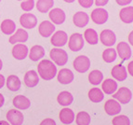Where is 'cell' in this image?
I'll use <instances>...</instances> for the list:
<instances>
[{"label":"cell","mask_w":133,"mask_h":125,"mask_svg":"<svg viewBox=\"0 0 133 125\" xmlns=\"http://www.w3.org/2000/svg\"><path fill=\"white\" fill-rule=\"evenodd\" d=\"M85 44L83 36L79 33H74L68 41V47L72 52H79L83 49Z\"/></svg>","instance_id":"obj_4"},{"label":"cell","mask_w":133,"mask_h":125,"mask_svg":"<svg viewBox=\"0 0 133 125\" xmlns=\"http://www.w3.org/2000/svg\"><path fill=\"white\" fill-rule=\"evenodd\" d=\"M129 42L131 46H133V31H131L129 35Z\"/></svg>","instance_id":"obj_43"},{"label":"cell","mask_w":133,"mask_h":125,"mask_svg":"<svg viewBox=\"0 0 133 125\" xmlns=\"http://www.w3.org/2000/svg\"><path fill=\"white\" fill-rule=\"evenodd\" d=\"M104 110L109 116H115L121 111V105L118 101L115 99H109L104 105Z\"/></svg>","instance_id":"obj_8"},{"label":"cell","mask_w":133,"mask_h":125,"mask_svg":"<svg viewBox=\"0 0 133 125\" xmlns=\"http://www.w3.org/2000/svg\"><path fill=\"white\" fill-rule=\"evenodd\" d=\"M68 41V36L64 31H57L51 36L50 42L51 44L57 48L63 47Z\"/></svg>","instance_id":"obj_9"},{"label":"cell","mask_w":133,"mask_h":125,"mask_svg":"<svg viewBox=\"0 0 133 125\" xmlns=\"http://www.w3.org/2000/svg\"><path fill=\"white\" fill-rule=\"evenodd\" d=\"M103 80V74L100 70H92L89 74V81L92 85H99Z\"/></svg>","instance_id":"obj_32"},{"label":"cell","mask_w":133,"mask_h":125,"mask_svg":"<svg viewBox=\"0 0 133 125\" xmlns=\"http://www.w3.org/2000/svg\"><path fill=\"white\" fill-rule=\"evenodd\" d=\"M114 99H115L116 101H118L120 104H126L129 103L132 98V92L129 88L122 87L117 90V92H115L113 95Z\"/></svg>","instance_id":"obj_5"},{"label":"cell","mask_w":133,"mask_h":125,"mask_svg":"<svg viewBox=\"0 0 133 125\" xmlns=\"http://www.w3.org/2000/svg\"><path fill=\"white\" fill-rule=\"evenodd\" d=\"M20 23L25 29H33L37 24V19L32 13H23L20 18Z\"/></svg>","instance_id":"obj_7"},{"label":"cell","mask_w":133,"mask_h":125,"mask_svg":"<svg viewBox=\"0 0 133 125\" xmlns=\"http://www.w3.org/2000/svg\"><path fill=\"white\" fill-rule=\"evenodd\" d=\"M18 1H22V0H18Z\"/></svg>","instance_id":"obj_48"},{"label":"cell","mask_w":133,"mask_h":125,"mask_svg":"<svg viewBox=\"0 0 133 125\" xmlns=\"http://www.w3.org/2000/svg\"><path fill=\"white\" fill-rule=\"evenodd\" d=\"M108 2L109 0H95V5L98 7H103Z\"/></svg>","instance_id":"obj_39"},{"label":"cell","mask_w":133,"mask_h":125,"mask_svg":"<svg viewBox=\"0 0 133 125\" xmlns=\"http://www.w3.org/2000/svg\"><path fill=\"white\" fill-rule=\"evenodd\" d=\"M28 47L24 44H15L12 48V55L17 60H23L28 55Z\"/></svg>","instance_id":"obj_15"},{"label":"cell","mask_w":133,"mask_h":125,"mask_svg":"<svg viewBox=\"0 0 133 125\" xmlns=\"http://www.w3.org/2000/svg\"><path fill=\"white\" fill-rule=\"evenodd\" d=\"M128 72L129 73L130 76L133 77V61H131L129 65H128Z\"/></svg>","instance_id":"obj_41"},{"label":"cell","mask_w":133,"mask_h":125,"mask_svg":"<svg viewBox=\"0 0 133 125\" xmlns=\"http://www.w3.org/2000/svg\"><path fill=\"white\" fill-rule=\"evenodd\" d=\"M73 66L78 73H86L90 67V60L86 55H79L74 60Z\"/></svg>","instance_id":"obj_3"},{"label":"cell","mask_w":133,"mask_h":125,"mask_svg":"<svg viewBox=\"0 0 133 125\" xmlns=\"http://www.w3.org/2000/svg\"><path fill=\"white\" fill-rule=\"evenodd\" d=\"M5 81H6V79H5V77L3 76V75H1V74H0V89L4 87Z\"/></svg>","instance_id":"obj_42"},{"label":"cell","mask_w":133,"mask_h":125,"mask_svg":"<svg viewBox=\"0 0 133 125\" xmlns=\"http://www.w3.org/2000/svg\"><path fill=\"white\" fill-rule=\"evenodd\" d=\"M22 86V82H21L20 78L16 75H10L7 78V87L9 91L11 92H17L19 91Z\"/></svg>","instance_id":"obj_25"},{"label":"cell","mask_w":133,"mask_h":125,"mask_svg":"<svg viewBox=\"0 0 133 125\" xmlns=\"http://www.w3.org/2000/svg\"><path fill=\"white\" fill-rule=\"evenodd\" d=\"M12 104H13V105L16 108L21 110L28 109L29 107H31V101L24 95L15 96L13 98V101H12Z\"/></svg>","instance_id":"obj_19"},{"label":"cell","mask_w":133,"mask_h":125,"mask_svg":"<svg viewBox=\"0 0 133 125\" xmlns=\"http://www.w3.org/2000/svg\"><path fill=\"white\" fill-rule=\"evenodd\" d=\"M7 120L11 125H22L24 121V117L19 110L10 109L7 113Z\"/></svg>","instance_id":"obj_12"},{"label":"cell","mask_w":133,"mask_h":125,"mask_svg":"<svg viewBox=\"0 0 133 125\" xmlns=\"http://www.w3.org/2000/svg\"><path fill=\"white\" fill-rule=\"evenodd\" d=\"M90 121L91 118L88 112H78L76 117V122L77 125H89L90 124Z\"/></svg>","instance_id":"obj_33"},{"label":"cell","mask_w":133,"mask_h":125,"mask_svg":"<svg viewBox=\"0 0 133 125\" xmlns=\"http://www.w3.org/2000/svg\"><path fill=\"white\" fill-rule=\"evenodd\" d=\"M57 101L58 103L62 107H68V105H72L74 101V97L71 92L64 91V92H62L59 93L57 97Z\"/></svg>","instance_id":"obj_28"},{"label":"cell","mask_w":133,"mask_h":125,"mask_svg":"<svg viewBox=\"0 0 133 125\" xmlns=\"http://www.w3.org/2000/svg\"><path fill=\"white\" fill-rule=\"evenodd\" d=\"M119 6H128L129 4H130L132 0H115Z\"/></svg>","instance_id":"obj_40"},{"label":"cell","mask_w":133,"mask_h":125,"mask_svg":"<svg viewBox=\"0 0 133 125\" xmlns=\"http://www.w3.org/2000/svg\"><path fill=\"white\" fill-rule=\"evenodd\" d=\"M100 40L102 44L107 46V47H112L116 41V36L112 30L105 29L101 33Z\"/></svg>","instance_id":"obj_11"},{"label":"cell","mask_w":133,"mask_h":125,"mask_svg":"<svg viewBox=\"0 0 133 125\" xmlns=\"http://www.w3.org/2000/svg\"><path fill=\"white\" fill-rule=\"evenodd\" d=\"M39 82L38 74L35 70H29L24 76V84L28 88H34Z\"/></svg>","instance_id":"obj_22"},{"label":"cell","mask_w":133,"mask_h":125,"mask_svg":"<svg viewBox=\"0 0 133 125\" xmlns=\"http://www.w3.org/2000/svg\"><path fill=\"white\" fill-rule=\"evenodd\" d=\"M85 39L89 45H96L98 44L99 41V36H98V33L92 28H89L87 29L84 33Z\"/></svg>","instance_id":"obj_30"},{"label":"cell","mask_w":133,"mask_h":125,"mask_svg":"<svg viewBox=\"0 0 133 125\" xmlns=\"http://www.w3.org/2000/svg\"><path fill=\"white\" fill-rule=\"evenodd\" d=\"M91 20L95 22L96 24H103L108 20V12L102 8H97L91 12Z\"/></svg>","instance_id":"obj_6"},{"label":"cell","mask_w":133,"mask_h":125,"mask_svg":"<svg viewBox=\"0 0 133 125\" xmlns=\"http://www.w3.org/2000/svg\"><path fill=\"white\" fill-rule=\"evenodd\" d=\"M49 19L52 21L54 24H62L63 23L66 19V15H65V12L62 10V9H59V8H56V9H51L49 11Z\"/></svg>","instance_id":"obj_13"},{"label":"cell","mask_w":133,"mask_h":125,"mask_svg":"<svg viewBox=\"0 0 133 125\" xmlns=\"http://www.w3.org/2000/svg\"><path fill=\"white\" fill-rule=\"evenodd\" d=\"M112 76L115 79L118 81H124L128 78V73H127V68L123 65H116L113 67L112 69Z\"/></svg>","instance_id":"obj_18"},{"label":"cell","mask_w":133,"mask_h":125,"mask_svg":"<svg viewBox=\"0 0 133 125\" xmlns=\"http://www.w3.org/2000/svg\"><path fill=\"white\" fill-rule=\"evenodd\" d=\"M63 1L66 3H73V2H75L76 0H63Z\"/></svg>","instance_id":"obj_46"},{"label":"cell","mask_w":133,"mask_h":125,"mask_svg":"<svg viewBox=\"0 0 133 125\" xmlns=\"http://www.w3.org/2000/svg\"><path fill=\"white\" fill-rule=\"evenodd\" d=\"M116 56H117L116 51L113 48H108L102 52V59L105 63H108V64L115 62Z\"/></svg>","instance_id":"obj_34"},{"label":"cell","mask_w":133,"mask_h":125,"mask_svg":"<svg viewBox=\"0 0 133 125\" xmlns=\"http://www.w3.org/2000/svg\"><path fill=\"white\" fill-rule=\"evenodd\" d=\"M113 125H130V121L125 115H119L115 116L112 121Z\"/></svg>","instance_id":"obj_35"},{"label":"cell","mask_w":133,"mask_h":125,"mask_svg":"<svg viewBox=\"0 0 133 125\" xmlns=\"http://www.w3.org/2000/svg\"><path fill=\"white\" fill-rule=\"evenodd\" d=\"M54 6L53 0H38L36 2V9L41 13H46Z\"/></svg>","instance_id":"obj_31"},{"label":"cell","mask_w":133,"mask_h":125,"mask_svg":"<svg viewBox=\"0 0 133 125\" xmlns=\"http://www.w3.org/2000/svg\"><path fill=\"white\" fill-rule=\"evenodd\" d=\"M89 15L86 12H84V11H78L73 17L74 24L76 25V26L79 27V28H83V27L87 26L88 23H89Z\"/></svg>","instance_id":"obj_17"},{"label":"cell","mask_w":133,"mask_h":125,"mask_svg":"<svg viewBox=\"0 0 133 125\" xmlns=\"http://www.w3.org/2000/svg\"><path fill=\"white\" fill-rule=\"evenodd\" d=\"M102 92H105L106 94H113L117 90V83L112 78H107L102 82Z\"/></svg>","instance_id":"obj_26"},{"label":"cell","mask_w":133,"mask_h":125,"mask_svg":"<svg viewBox=\"0 0 133 125\" xmlns=\"http://www.w3.org/2000/svg\"><path fill=\"white\" fill-rule=\"evenodd\" d=\"M45 56V49L40 45H35L31 48L29 52V58L34 62H37Z\"/></svg>","instance_id":"obj_23"},{"label":"cell","mask_w":133,"mask_h":125,"mask_svg":"<svg viewBox=\"0 0 133 125\" xmlns=\"http://www.w3.org/2000/svg\"><path fill=\"white\" fill-rule=\"evenodd\" d=\"M59 117H60L59 118H60L61 122L65 125L71 124L75 121V118H76L73 110L70 109V108H67V107H64V108H62L61 110Z\"/></svg>","instance_id":"obj_21"},{"label":"cell","mask_w":133,"mask_h":125,"mask_svg":"<svg viewBox=\"0 0 133 125\" xmlns=\"http://www.w3.org/2000/svg\"><path fill=\"white\" fill-rule=\"evenodd\" d=\"M0 2H1V0H0Z\"/></svg>","instance_id":"obj_49"},{"label":"cell","mask_w":133,"mask_h":125,"mask_svg":"<svg viewBox=\"0 0 133 125\" xmlns=\"http://www.w3.org/2000/svg\"><path fill=\"white\" fill-rule=\"evenodd\" d=\"M94 0H78V3L81 7L85 8V9H89L93 5Z\"/></svg>","instance_id":"obj_37"},{"label":"cell","mask_w":133,"mask_h":125,"mask_svg":"<svg viewBox=\"0 0 133 125\" xmlns=\"http://www.w3.org/2000/svg\"><path fill=\"white\" fill-rule=\"evenodd\" d=\"M0 28H1V31L3 34L10 36L16 31V23L10 19H6L1 22Z\"/></svg>","instance_id":"obj_24"},{"label":"cell","mask_w":133,"mask_h":125,"mask_svg":"<svg viewBox=\"0 0 133 125\" xmlns=\"http://www.w3.org/2000/svg\"><path fill=\"white\" fill-rule=\"evenodd\" d=\"M120 20L125 23H131L133 22V7H125L119 12Z\"/></svg>","instance_id":"obj_27"},{"label":"cell","mask_w":133,"mask_h":125,"mask_svg":"<svg viewBox=\"0 0 133 125\" xmlns=\"http://www.w3.org/2000/svg\"><path fill=\"white\" fill-rule=\"evenodd\" d=\"M0 125H9V123L6 121H0Z\"/></svg>","instance_id":"obj_45"},{"label":"cell","mask_w":133,"mask_h":125,"mask_svg":"<svg viewBox=\"0 0 133 125\" xmlns=\"http://www.w3.org/2000/svg\"><path fill=\"white\" fill-rule=\"evenodd\" d=\"M51 60L59 66H63L68 62V54L64 49L60 48H53L49 52Z\"/></svg>","instance_id":"obj_2"},{"label":"cell","mask_w":133,"mask_h":125,"mask_svg":"<svg viewBox=\"0 0 133 125\" xmlns=\"http://www.w3.org/2000/svg\"><path fill=\"white\" fill-rule=\"evenodd\" d=\"M2 67H3V63H2V61H1V59H0V71L2 69Z\"/></svg>","instance_id":"obj_47"},{"label":"cell","mask_w":133,"mask_h":125,"mask_svg":"<svg viewBox=\"0 0 133 125\" xmlns=\"http://www.w3.org/2000/svg\"><path fill=\"white\" fill-rule=\"evenodd\" d=\"M28 38L29 35L26 30L19 28V29H17L16 33L9 38V43L13 45H15L16 43H24L28 40Z\"/></svg>","instance_id":"obj_16"},{"label":"cell","mask_w":133,"mask_h":125,"mask_svg":"<svg viewBox=\"0 0 133 125\" xmlns=\"http://www.w3.org/2000/svg\"><path fill=\"white\" fill-rule=\"evenodd\" d=\"M74 73L70 69L67 68H62L60 71L58 72L57 75V79L61 84L67 85L70 84L72 81L74 80Z\"/></svg>","instance_id":"obj_14"},{"label":"cell","mask_w":133,"mask_h":125,"mask_svg":"<svg viewBox=\"0 0 133 125\" xmlns=\"http://www.w3.org/2000/svg\"><path fill=\"white\" fill-rule=\"evenodd\" d=\"M40 125H56V122L53 118H45L44 121H41Z\"/></svg>","instance_id":"obj_38"},{"label":"cell","mask_w":133,"mask_h":125,"mask_svg":"<svg viewBox=\"0 0 133 125\" xmlns=\"http://www.w3.org/2000/svg\"><path fill=\"white\" fill-rule=\"evenodd\" d=\"M35 7V1L34 0H23L21 4V8L24 11H31Z\"/></svg>","instance_id":"obj_36"},{"label":"cell","mask_w":133,"mask_h":125,"mask_svg":"<svg viewBox=\"0 0 133 125\" xmlns=\"http://www.w3.org/2000/svg\"><path fill=\"white\" fill-rule=\"evenodd\" d=\"M116 52H117L118 55L122 60L126 61L129 60L131 57V49L129 47V45L127 42H120L117 44V47H116Z\"/></svg>","instance_id":"obj_20"},{"label":"cell","mask_w":133,"mask_h":125,"mask_svg":"<svg viewBox=\"0 0 133 125\" xmlns=\"http://www.w3.org/2000/svg\"><path fill=\"white\" fill-rule=\"evenodd\" d=\"M4 103H5V98H4V96H3L2 94L0 93V107H3Z\"/></svg>","instance_id":"obj_44"},{"label":"cell","mask_w":133,"mask_h":125,"mask_svg":"<svg viewBox=\"0 0 133 125\" xmlns=\"http://www.w3.org/2000/svg\"><path fill=\"white\" fill-rule=\"evenodd\" d=\"M37 71L44 80H51L57 75V67L52 61L45 59L38 64Z\"/></svg>","instance_id":"obj_1"},{"label":"cell","mask_w":133,"mask_h":125,"mask_svg":"<svg viewBox=\"0 0 133 125\" xmlns=\"http://www.w3.org/2000/svg\"><path fill=\"white\" fill-rule=\"evenodd\" d=\"M54 31H55V25L53 22L49 21H43L38 26V32L40 36H42L43 38H49L52 36Z\"/></svg>","instance_id":"obj_10"},{"label":"cell","mask_w":133,"mask_h":125,"mask_svg":"<svg viewBox=\"0 0 133 125\" xmlns=\"http://www.w3.org/2000/svg\"><path fill=\"white\" fill-rule=\"evenodd\" d=\"M89 98L93 103H100L104 98V94L99 88H92L89 92Z\"/></svg>","instance_id":"obj_29"}]
</instances>
